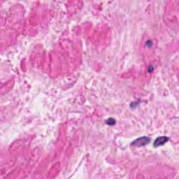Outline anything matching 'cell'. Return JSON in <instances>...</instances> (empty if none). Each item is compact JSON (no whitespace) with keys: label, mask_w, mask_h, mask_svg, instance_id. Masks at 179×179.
Returning a JSON list of instances; mask_svg holds the SVG:
<instances>
[{"label":"cell","mask_w":179,"mask_h":179,"mask_svg":"<svg viewBox=\"0 0 179 179\" xmlns=\"http://www.w3.org/2000/svg\"><path fill=\"white\" fill-rule=\"evenodd\" d=\"M150 141V139L148 137H141L139 139H137L133 142V144L135 146H143L145 145L148 144Z\"/></svg>","instance_id":"6da1fadb"},{"label":"cell","mask_w":179,"mask_h":179,"mask_svg":"<svg viewBox=\"0 0 179 179\" xmlns=\"http://www.w3.org/2000/svg\"><path fill=\"white\" fill-rule=\"evenodd\" d=\"M168 141V138L166 137H161L157 138L154 142V146L155 147H158V146H161L164 145L166 141Z\"/></svg>","instance_id":"7a4b0ae2"},{"label":"cell","mask_w":179,"mask_h":179,"mask_svg":"<svg viewBox=\"0 0 179 179\" xmlns=\"http://www.w3.org/2000/svg\"><path fill=\"white\" fill-rule=\"evenodd\" d=\"M106 123H107L108 125H113V123H115V120L111 119V118H110V119H109L106 121Z\"/></svg>","instance_id":"3957f363"}]
</instances>
